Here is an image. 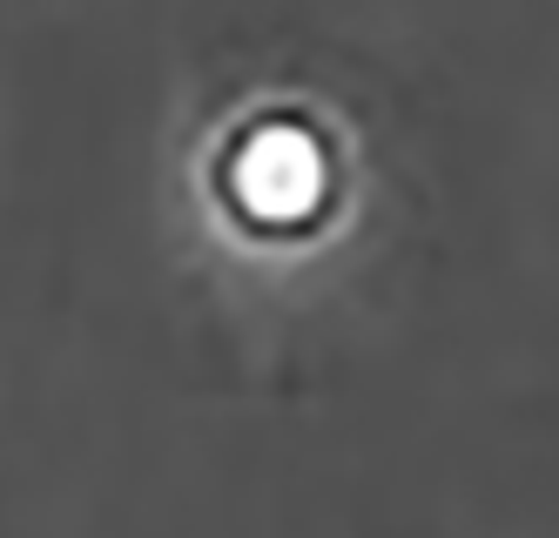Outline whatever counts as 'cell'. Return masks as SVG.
Listing matches in <instances>:
<instances>
[{"label": "cell", "instance_id": "obj_1", "mask_svg": "<svg viewBox=\"0 0 559 538\" xmlns=\"http://www.w3.org/2000/svg\"><path fill=\"white\" fill-rule=\"evenodd\" d=\"M203 195L223 236L250 250H297L337 223L344 148L310 108H250L210 142Z\"/></svg>", "mask_w": 559, "mask_h": 538}]
</instances>
